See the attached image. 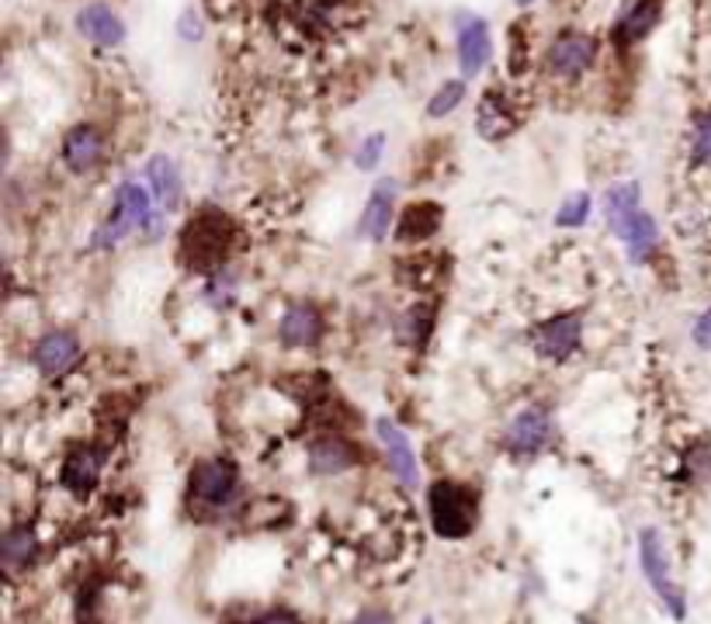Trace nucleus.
I'll list each match as a JSON object with an SVG mask.
<instances>
[{
    "label": "nucleus",
    "instance_id": "obj_1",
    "mask_svg": "<svg viewBox=\"0 0 711 624\" xmlns=\"http://www.w3.org/2000/svg\"><path fill=\"white\" fill-rule=\"evenodd\" d=\"M233 243H237V222L219 208H202L185 222L177 257L191 271L208 275L226 264V257L233 254Z\"/></svg>",
    "mask_w": 711,
    "mask_h": 624
},
{
    "label": "nucleus",
    "instance_id": "obj_2",
    "mask_svg": "<svg viewBox=\"0 0 711 624\" xmlns=\"http://www.w3.org/2000/svg\"><path fill=\"white\" fill-rule=\"evenodd\" d=\"M160 216H164V212L156 208V199H153L150 188H142L139 181H122V184L115 188L109 219L101 222V229L94 233L91 243H94L98 250H112V246H118L126 237L142 233V229L156 233V229H160Z\"/></svg>",
    "mask_w": 711,
    "mask_h": 624
},
{
    "label": "nucleus",
    "instance_id": "obj_3",
    "mask_svg": "<svg viewBox=\"0 0 711 624\" xmlns=\"http://www.w3.org/2000/svg\"><path fill=\"white\" fill-rule=\"evenodd\" d=\"M240 496V469L233 458H202L188 475V510L208 521L229 510Z\"/></svg>",
    "mask_w": 711,
    "mask_h": 624
},
{
    "label": "nucleus",
    "instance_id": "obj_4",
    "mask_svg": "<svg viewBox=\"0 0 711 624\" xmlns=\"http://www.w3.org/2000/svg\"><path fill=\"white\" fill-rule=\"evenodd\" d=\"M427 513H431V527L441 542H461L479 524V493L455 479H437L427 489Z\"/></svg>",
    "mask_w": 711,
    "mask_h": 624
},
{
    "label": "nucleus",
    "instance_id": "obj_5",
    "mask_svg": "<svg viewBox=\"0 0 711 624\" xmlns=\"http://www.w3.org/2000/svg\"><path fill=\"white\" fill-rule=\"evenodd\" d=\"M638 565H643V573L649 580V586L656 590V597L663 600V608L684 621L687 617V597L681 590V583L673 580V565H670V551L660 538V531L656 527H643L638 531Z\"/></svg>",
    "mask_w": 711,
    "mask_h": 624
},
{
    "label": "nucleus",
    "instance_id": "obj_6",
    "mask_svg": "<svg viewBox=\"0 0 711 624\" xmlns=\"http://www.w3.org/2000/svg\"><path fill=\"white\" fill-rule=\"evenodd\" d=\"M583 341V313H562L553 319H542V323L531 330V351L538 354L542 361L566 365L573 354L580 351Z\"/></svg>",
    "mask_w": 711,
    "mask_h": 624
},
{
    "label": "nucleus",
    "instance_id": "obj_7",
    "mask_svg": "<svg viewBox=\"0 0 711 624\" xmlns=\"http://www.w3.org/2000/svg\"><path fill=\"white\" fill-rule=\"evenodd\" d=\"M556 437V420L545 406H524L521 413H513L507 431H504V451L513 458L542 455Z\"/></svg>",
    "mask_w": 711,
    "mask_h": 624
},
{
    "label": "nucleus",
    "instance_id": "obj_8",
    "mask_svg": "<svg viewBox=\"0 0 711 624\" xmlns=\"http://www.w3.org/2000/svg\"><path fill=\"white\" fill-rule=\"evenodd\" d=\"M594 60H597V39L586 31H562L545 52L548 74L559 80H580L594 66Z\"/></svg>",
    "mask_w": 711,
    "mask_h": 624
},
{
    "label": "nucleus",
    "instance_id": "obj_9",
    "mask_svg": "<svg viewBox=\"0 0 711 624\" xmlns=\"http://www.w3.org/2000/svg\"><path fill=\"white\" fill-rule=\"evenodd\" d=\"M455 35H458V63L461 77H479L493 63V39L490 25L479 14L461 11L455 14Z\"/></svg>",
    "mask_w": 711,
    "mask_h": 624
},
{
    "label": "nucleus",
    "instance_id": "obj_10",
    "mask_svg": "<svg viewBox=\"0 0 711 624\" xmlns=\"http://www.w3.org/2000/svg\"><path fill=\"white\" fill-rule=\"evenodd\" d=\"M104 461H109V455H104L101 444H74L60 466V486L66 493H74L77 499L91 496L94 486L101 483Z\"/></svg>",
    "mask_w": 711,
    "mask_h": 624
},
{
    "label": "nucleus",
    "instance_id": "obj_11",
    "mask_svg": "<svg viewBox=\"0 0 711 624\" xmlns=\"http://www.w3.org/2000/svg\"><path fill=\"white\" fill-rule=\"evenodd\" d=\"M376 437L382 444V455H385L389 472H393L406 489H417V483H420V461H417L410 434H406L403 426H396L389 417H382V420H376Z\"/></svg>",
    "mask_w": 711,
    "mask_h": 624
},
{
    "label": "nucleus",
    "instance_id": "obj_12",
    "mask_svg": "<svg viewBox=\"0 0 711 624\" xmlns=\"http://www.w3.org/2000/svg\"><path fill=\"white\" fill-rule=\"evenodd\" d=\"M80 358V336L74 330H46L31 347V365L39 368L46 379H56V374L69 371Z\"/></svg>",
    "mask_w": 711,
    "mask_h": 624
},
{
    "label": "nucleus",
    "instance_id": "obj_13",
    "mask_svg": "<svg viewBox=\"0 0 711 624\" xmlns=\"http://www.w3.org/2000/svg\"><path fill=\"white\" fill-rule=\"evenodd\" d=\"M396 194H399V184L393 177H382V181L371 188L368 202L358 216V237L361 240H371V243H382L389 237V229H393V216H396Z\"/></svg>",
    "mask_w": 711,
    "mask_h": 624
},
{
    "label": "nucleus",
    "instance_id": "obj_14",
    "mask_svg": "<svg viewBox=\"0 0 711 624\" xmlns=\"http://www.w3.org/2000/svg\"><path fill=\"white\" fill-rule=\"evenodd\" d=\"M327 333V319L319 313L313 302H295L281 313V323H278V341L292 351H302V347H316L323 341Z\"/></svg>",
    "mask_w": 711,
    "mask_h": 624
},
{
    "label": "nucleus",
    "instance_id": "obj_15",
    "mask_svg": "<svg viewBox=\"0 0 711 624\" xmlns=\"http://www.w3.org/2000/svg\"><path fill=\"white\" fill-rule=\"evenodd\" d=\"M104 153H109V139H104V132L91 122L74 125V129L63 136V164L74 174H91L104 160Z\"/></svg>",
    "mask_w": 711,
    "mask_h": 624
},
{
    "label": "nucleus",
    "instance_id": "obj_16",
    "mask_svg": "<svg viewBox=\"0 0 711 624\" xmlns=\"http://www.w3.org/2000/svg\"><path fill=\"white\" fill-rule=\"evenodd\" d=\"M660 14H663V0H625V8H621L614 17L611 39L618 46L643 42L646 35L660 25Z\"/></svg>",
    "mask_w": 711,
    "mask_h": 624
},
{
    "label": "nucleus",
    "instance_id": "obj_17",
    "mask_svg": "<svg viewBox=\"0 0 711 624\" xmlns=\"http://www.w3.org/2000/svg\"><path fill=\"white\" fill-rule=\"evenodd\" d=\"M358 461H361L358 444H351L341 434L316 437L309 444V472L313 475H341V472L358 466Z\"/></svg>",
    "mask_w": 711,
    "mask_h": 624
},
{
    "label": "nucleus",
    "instance_id": "obj_18",
    "mask_svg": "<svg viewBox=\"0 0 711 624\" xmlns=\"http://www.w3.org/2000/svg\"><path fill=\"white\" fill-rule=\"evenodd\" d=\"M142 174H147L150 191H153V199H156V208H160V212H174L177 205L185 202L181 170H177V164H174L170 156H164V153L150 156L147 167H142Z\"/></svg>",
    "mask_w": 711,
    "mask_h": 624
},
{
    "label": "nucleus",
    "instance_id": "obj_19",
    "mask_svg": "<svg viewBox=\"0 0 711 624\" xmlns=\"http://www.w3.org/2000/svg\"><path fill=\"white\" fill-rule=\"evenodd\" d=\"M77 31L84 35L87 42L104 46V49L126 42V22H122V17L112 8H104V4H87L77 14Z\"/></svg>",
    "mask_w": 711,
    "mask_h": 624
},
{
    "label": "nucleus",
    "instance_id": "obj_20",
    "mask_svg": "<svg viewBox=\"0 0 711 624\" xmlns=\"http://www.w3.org/2000/svg\"><path fill=\"white\" fill-rule=\"evenodd\" d=\"M614 237L625 243L632 264H646V260L656 254V250H660V226H656V219L649 216L646 208H638L635 216H632L625 226H621Z\"/></svg>",
    "mask_w": 711,
    "mask_h": 624
},
{
    "label": "nucleus",
    "instance_id": "obj_21",
    "mask_svg": "<svg viewBox=\"0 0 711 624\" xmlns=\"http://www.w3.org/2000/svg\"><path fill=\"white\" fill-rule=\"evenodd\" d=\"M475 129L483 139L500 142L507 139L513 129H518V112L510 109L507 98L500 91H490L483 101H479V115H475Z\"/></svg>",
    "mask_w": 711,
    "mask_h": 624
},
{
    "label": "nucleus",
    "instance_id": "obj_22",
    "mask_svg": "<svg viewBox=\"0 0 711 624\" xmlns=\"http://www.w3.org/2000/svg\"><path fill=\"white\" fill-rule=\"evenodd\" d=\"M39 548H42L39 534H35L31 524H14L4 538H0V562H4L8 576L35 565V559H39Z\"/></svg>",
    "mask_w": 711,
    "mask_h": 624
},
{
    "label": "nucleus",
    "instance_id": "obj_23",
    "mask_svg": "<svg viewBox=\"0 0 711 624\" xmlns=\"http://www.w3.org/2000/svg\"><path fill=\"white\" fill-rule=\"evenodd\" d=\"M444 222V212L437 202H414L403 212V219L396 226V240L399 243H420L427 237H434Z\"/></svg>",
    "mask_w": 711,
    "mask_h": 624
},
{
    "label": "nucleus",
    "instance_id": "obj_24",
    "mask_svg": "<svg viewBox=\"0 0 711 624\" xmlns=\"http://www.w3.org/2000/svg\"><path fill=\"white\" fill-rule=\"evenodd\" d=\"M638 208H643V184L638 181H618L604 191V216H608L611 233H618Z\"/></svg>",
    "mask_w": 711,
    "mask_h": 624
},
{
    "label": "nucleus",
    "instance_id": "obj_25",
    "mask_svg": "<svg viewBox=\"0 0 711 624\" xmlns=\"http://www.w3.org/2000/svg\"><path fill=\"white\" fill-rule=\"evenodd\" d=\"M466 101V80H448V84H441L434 98L427 101V118H444V115H452L458 104Z\"/></svg>",
    "mask_w": 711,
    "mask_h": 624
},
{
    "label": "nucleus",
    "instance_id": "obj_26",
    "mask_svg": "<svg viewBox=\"0 0 711 624\" xmlns=\"http://www.w3.org/2000/svg\"><path fill=\"white\" fill-rule=\"evenodd\" d=\"M591 205H594L591 194L580 191V194H573V199L562 202V208L556 212L553 222H556L559 229H576V226H583L586 219H591Z\"/></svg>",
    "mask_w": 711,
    "mask_h": 624
},
{
    "label": "nucleus",
    "instance_id": "obj_27",
    "mask_svg": "<svg viewBox=\"0 0 711 624\" xmlns=\"http://www.w3.org/2000/svg\"><path fill=\"white\" fill-rule=\"evenodd\" d=\"M434 330V306H414L410 313H406V330L403 336L410 341L414 347H423L427 344V336H431Z\"/></svg>",
    "mask_w": 711,
    "mask_h": 624
},
{
    "label": "nucleus",
    "instance_id": "obj_28",
    "mask_svg": "<svg viewBox=\"0 0 711 624\" xmlns=\"http://www.w3.org/2000/svg\"><path fill=\"white\" fill-rule=\"evenodd\" d=\"M382 153H385V136H382V132H371V136L361 142V150H358V156H354V164H358L361 170H376L379 160H382Z\"/></svg>",
    "mask_w": 711,
    "mask_h": 624
},
{
    "label": "nucleus",
    "instance_id": "obj_29",
    "mask_svg": "<svg viewBox=\"0 0 711 624\" xmlns=\"http://www.w3.org/2000/svg\"><path fill=\"white\" fill-rule=\"evenodd\" d=\"M695 160L698 164H711V112L701 115L695 125Z\"/></svg>",
    "mask_w": 711,
    "mask_h": 624
},
{
    "label": "nucleus",
    "instance_id": "obj_30",
    "mask_svg": "<svg viewBox=\"0 0 711 624\" xmlns=\"http://www.w3.org/2000/svg\"><path fill=\"white\" fill-rule=\"evenodd\" d=\"M177 31H181V39H185V42H199V39H202V31H205V28H202V17L194 14V11H185V14H181V22H177Z\"/></svg>",
    "mask_w": 711,
    "mask_h": 624
},
{
    "label": "nucleus",
    "instance_id": "obj_31",
    "mask_svg": "<svg viewBox=\"0 0 711 624\" xmlns=\"http://www.w3.org/2000/svg\"><path fill=\"white\" fill-rule=\"evenodd\" d=\"M690 336H695V344L701 351H711V306L695 319V330H690Z\"/></svg>",
    "mask_w": 711,
    "mask_h": 624
},
{
    "label": "nucleus",
    "instance_id": "obj_32",
    "mask_svg": "<svg viewBox=\"0 0 711 624\" xmlns=\"http://www.w3.org/2000/svg\"><path fill=\"white\" fill-rule=\"evenodd\" d=\"M237 624H302L292 611H264L251 621H237Z\"/></svg>",
    "mask_w": 711,
    "mask_h": 624
},
{
    "label": "nucleus",
    "instance_id": "obj_33",
    "mask_svg": "<svg viewBox=\"0 0 711 624\" xmlns=\"http://www.w3.org/2000/svg\"><path fill=\"white\" fill-rule=\"evenodd\" d=\"M351 624H396V621H393V614H389V611H361Z\"/></svg>",
    "mask_w": 711,
    "mask_h": 624
},
{
    "label": "nucleus",
    "instance_id": "obj_34",
    "mask_svg": "<svg viewBox=\"0 0 711 624\" xmlns=\"http://www.w3.org/2000/svg\"><path fill=\"white\" fill-rule=\"evenodd\" d=\"M518 4H521V8H528V4H535V0H518Z\"/></svg>",
    "mask_w": 711,
    "mask_h": 624
},
{
    "label": "nucleus",
    "instance_id": "obj_35",
    "mask_svg": "<svg viewBox=\"0 0 711 624\" xmlns=\"http://www.w3.org/2000/svg\"><path fill=\"white\" fill-rule=\"evenodd\" d=\"M423 624H434V621H431V617H427V621H423Z\"/></svg>",
    "mask_w": 711,
    "mask_h": 624
}]
</instances>
